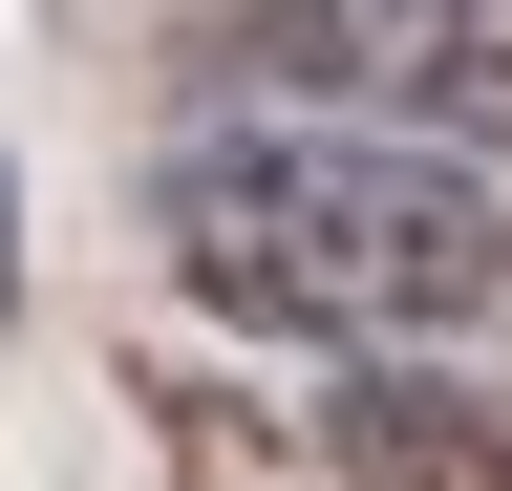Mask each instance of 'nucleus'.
Returning <instances> with one entry per match:
<instances>
[{
  "label": "nucleus",
  "mask_w": 512,
  "mask_h": 491,
  "mask_svg": "<svg viewBox=\"0 0 512 491\" xmlns=\"http://www.w3.org/2000/svg\"><path fill=\"white\" fill-rule=\"evenodd\" d=\"M320 449H342V491H512V385H470L448 342H342Z\"/></svg>",
  "instance_id": "7ed1b4c3"
},
{
  "label": "nucleus",
  "mask_w": 512,
  "mask_h": 491,
  "mask_svg": "<svg viewBox=\"0 0 512 491\" xmlns=\"http://www.w3.org/2000/svg\"><path fill=\"white\" fill-rule=\"evenodd\" d=\"M171 278L256 342H470L512 299V171L342 107H214L150 171Z\"/></svg>",
  "instance_id": "f257e3e1"
},
{
  "label": "nucleus",
  "mask_w": 512,
  "mask_h": 491,
  "mask_svg": "<svg viewBox=\"0 0 512 491\" xmlns=\"http://www.w3.org/2000/svg\"><path fill=\"white\" fill-rule=\"evenodd\" d=\"M235 86L512 171V0H235Z\"/></svg>",
  "instance_id": "f03ea898"
},
{
  "label": "nucleus",
  "mask_w": 512,
  "mask_h": 491,
  "mask_svg": "<svg viewBox=\"0 0 512 491\" xmlns=\"http://www.w3.org/2000/svg\"><path fill=\"white\" fill-rule=\"evenodd\" d=\"M0 299H22V171H0Z\"/></svg>",
  "instance_id": "20e7f679"
}]
</instances>
